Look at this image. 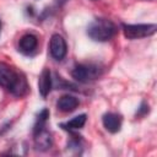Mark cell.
Segmentation results:
<instances>
[{"instance_id": "cell-7", "label": "cell", "mask_w": 157, "mask_h": 157, "mask_svg": "<svg viewBox=\"0 0 157 157\" xmlns=\"http://www.w3.org/2000/svg\"><path fill=\"white\" fill-rule=\"evenodd\" d=\"M102 123L105 130L115 134L121 128V117L117 113H105L102 118Z\"/></svg>"}, {"instance_id": "cell-6", "label": "cell", "mask_w": 157, "mask_h": 157, "mask_svg": "<svg viewBox=\"0 0 157 157\" xmlns=\"http://www.w3.org/2000/svg\"><path fill=\"white\" fill-rule=\"evenodd\" d=\"M37 45H38L37 37L34 34L27 33V34H25V36H22L20 38L18 50L25 55H31L37 50Z\"/></svg>"}, {"instance_id": "cell-5", "label": "cell", "mask_w": 157, "mask_h": 157, "mask_svg": "<svg viewBox=\"0 0 157 157\" xmlns=\"http://www.w3.org/2000/svg\"><path fill=\"white\" fill-rule=\"evenodd\" d=\"M49 52H50V55L55 60H63L65 58L66 52H67V47H66L65 39L60 34H53L52 36L50 43H49Z\"/></svg>"}, {"instance_id": "cell-10", "label": "cell", "mask_w": 157, "mask_h": 157, "mask_svg": "<svg viewBox=\"0 0 157 157\" xmlns=\"http://www.w3.org/2000/svg\"><path fill=\"white\" fill-rule=\"evenodd\" d=\"M52 88V76H50V71L48 69H44L39 76V81H38V91L40 93L42 97H47L50 92Z\"/></svg>"}, {"instance_id": "cell-9", "label": "cell", "mask_w": 157, "mask_h": 157, "mask_svg": "<svg viewBox=\"0 0 157 157\" xmlns=\"http://www.w3.org/2000/svg\"><path fill=\"white\" fill-rule=\"evenodd\" d=\"M33 134H34V145L38 150L44 151L52 146V135L45 129H42Z\"/></svg>"}, {"instance_id": "cell-2", "label": "cell", "mask_w": 157, "mask_h": 157, "mask_svg": "<svg viewBox=\"0 0 157 157\" xmlns=\"http://www.w3.org/2000/svg\"><path fill=\"white\" fill-rule=\"evenodd\" d=\"M117 33V26L108 18H97L87 27V34L92 40L107 42Z\"/></svg>"}, {"instance_id": "cell-13", "label": "cell", "mask_w": 157, "mask_h": 157, "mask_svg": "<svg viewBox=\"0 0 157 157\" xmlns=\"http://www.w3.org/2000/svg\"><path fill=\"white\" fill-rule=\"evenodd\" d=\"M66 1H67V0H54V2H55L58 6H61V5H64Z\"/></svg>"}, {"instance_id": "cell-3", "label": "cell", "mask_w": 157, "mask_h": 157, "mask_svg": "<svg viewBox=\"0 0 157 157\" xmlns=\"http://www.w3.org/2000/svg\"><path fill=\"white\" fill-rule=\"evenodd\" d=\"M123 33L128 39H140L150 37L156 33L157 26L155 23H139V25H121Z\"/></svg>"}, {"instance_id": "cell-4", "label": "cell", "mask_w": 157, "mask_h": 157, "mask_svg": "<svg viewBox=\"0 0 157 157\" xmlns=\"http://www.w3.org/2000/svg\"><path fill=\"white\" fill-rule=\"evenodd\" d=\"M102 74V69L93 64H80L71 71L72 77L78 82H90L98 78Z\"/></svg>"}, {"instance_id": "cell-12", "label": "cell", "mask_w": 157, "mask_h": 157, "mask_svg": "<svg viewBox=\"0 0 157 157\" xmlns=\"http://www.w3.org/2000/svg\"><path fill=\"white\" fill-rule=\"evenodd\" d=\"M48 118H49V112H48V109H43V110L38 114V117H37V120H36V124H34L33 132H37V131L44 129Z\"/></svg>"}, {"instance_id": "cell-8", "label": "cell", "mask_w": 157, "mask_h": 157, "mask_svg": "<svg viewBox=\"0 0 157 157\" xmlns=\"http://www.w3.org/2000/svg\"><path fill=\"white\" fill-rule=\"evenodd\" d=\"M77 105H78V99L71 94H65V96L60 97L56 103L58 109L64 113H70V112L75 110L77 108Z\"/></svg>"}, {"instance_id": "cell-14", "label": "cell", "mask_w": 157, "mask_h": 157, "mask_svg": "<svg viewBox=\"0 0 157 157\" xmlns=\"http://www.w3.org/2000/svg\"><path fill=\"white\" fill-rule=\"evenodd\" d=\"M0 28H1V25H0Z\"/></svg>"}, {"instance_id": "cell-1", "label": "cell", "mask_w": 157, "mask_h": 157, "mask_svg": "<svg viewBox=\"0 0 157 157\" xmlns=\"http://www.w3.org/2000/svg\"><path fill=\"white\" fill-rule=\"evenodd\" d=\"M0 86L10 91L16 97H23L28 91L25 76L16 72L5 63H0Z\"/></svg>"}, {"instance_id": "cell-11", "label": "cell", "mask_w": 157, "mask_h": 157, "mask_svg": "<svg viewBox=\"0 0 157 157\" xmlns=\"http://www.w3.org/2000/svg\"><path fill=\"white\" fill-rule=\"evenodd\" d=\"M86 119H87V118H86V114L76 115L75 118H72L71 120L66 121L65 124H61V128H64V129H66V130H70V131H72V130H78V129H81V128L85 125Z\"/></svg>"}]
</instances>
